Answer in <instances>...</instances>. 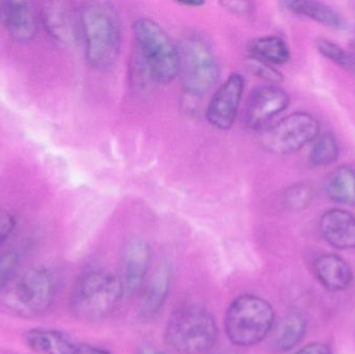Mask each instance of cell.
<instances>
[{
    "mask_svg": "<svg viewBox=\"0 0 355 354\" xmlns=\"http://www.w3.org/2000/svg\"><path fill=\"white\" fill-rule=\"evenodd\" d=\"M289 104V96L277 85L257 87L248 97L242 120L248 128L258 130L286 110Z\"/></svg>",
    "mask_w": 355,
    "mask_h": 354,
    "instance_id": "obj_9",
    "label": "cell"
},
{
    "mask_svg": "<svg viewBox=\"0 0 355 354\" xmlns=\"http://www.w3.org/2000/svg\"><path fill=\"white\" fill-rule=\"evenodd\" d=\"M179 73L186 93L200 97L218 80L219 67L210 46L202 37L190 35L178 46Z\"/></svg>",
    "mask_w": 355,
    "mask_h": 354,
    "instance_id": "obj_7",
    "label": "cell"
},
{
    "mask_svg": "<svg viewBox=\"0 0 355 354\" xmlns=\"http://www.w3.org/2000/svg\"><path fill=\"white\" fill-rule=\"evenodd\" d=\"M218 326L212 314L198 303L180 305L171 314L164 340L179 354L210 353L218 341Z\"/></svg>",
    "mask_w": 355,
    "mask_h": 354,
    "instance_id": "obj_2",
    "label": "cell"
},
{
    "mask_svg": "<svg viewBox=\"0 0 355 354\" xmlns=\"http://www.w3.org/2000/svg\"><path fill=\"white\" fill-rule=\"evenodd\" d=\"M308 330V321L298 314L286 316L279 326L273 338L272 346L279 353H288L302 343Z\"/></svg>",
    "mask_w": 355,
    "mask_h": 354,
    "instance_id": "obj_20",
    "label": "cell"
},
{
    "mask_svg": "<svg viewBox=\"0 0 355 354\" xmlns=\"http://www.w3.org/2000/svg\"><path fill=\"white\" fill-rule=\"evenodd\" d=\"M312 200V189L304 183H296L288 187L283 195L284 205L288 210L293 212L308 209Z\"/></svg>",
    "mask_w": 355,
    "mask_h": 354,
    "instance_id": "obj_24",
    "label": "cell"
},
{
    "mask_svg": "<svg viewBox=\"0 0 355 354\" xmlns=\"http://www.w3.org/2000/svg\"><path fill=\"white\" fill-rule=\"evenodd\" d=\"M314 272L322 287L331 292L349 288L354 272L349 263L337 254H323L314 261Z\"/></svg>",
    "mask_w": 355,
    "mask_h": 354,
    "instance_id": "obj_14",
    "label": "cell"
},
{
    "mask_svg": "<svg viewBox=\"0 0 355 354\" xmlns=\"http://www.w3.org/2000/svg\"><path fill=\"white\" fill-rule=\"evenodd\" d=\"M56 281L43 265L25 270L6 292L3 305L10 313L24 319L39 317L53 305Z\"/></svg>",
    "mask_w": 355,
    "mask_h": 354,
    "instance_id": "obj_5",
    "label": "cell"
},
{
    "mask_svg": "<svg viewBox=\"0 0 355 354\" xmlns=\"http://www.w3.org/2000/svg\"><path fill=\"white\" fill-rule=\"evenodd\" d=\"M321 236L331 247L340 251L355 249V215L348 210H327L319 220Z\"/></svg>",
    "mask_w": 355,
    "mask_h": 354,
    "instance_id": "obj_12",
    "label": "cell"
},
{
    "mask_svg": "<svg viewBox=\"0 0 355 354\" xmlns=\"http://www.w3.org/2000/svg\"><path fill=\"white\" fill-rule=\"evenodd\" d=\"M23 341L37 354H81V343L56 328H31L23 334Z\"/></svg>",
    "mask_w": 355,
    "mask_h": 354,
    "instance_id": "obj_13",
    "label": "cell"
},
{
    "mask_svg": "<svg viewBox=\"0 0 355 354\" xmlns=\"http://www.w3.org/2000/svg\"><path fill=\"white\" fill-rule=\"evenodd\" d=\"M81 354H112V353L104 347L81 343Z\"/></svg>",
    "mask_w": 355,
    "mask_h": 354,
    "instance_id": "obj_30",
    "label": "cell"
},
{
    "mask_svg": "<svg viewBox=\"0 0 355 354\" xmlns=\"http://www.w3.org/2000/svg\"><path fill=\"white\" fill-rule=\"evenodd\" d=\"M124 297L120 276L102 270H87L73 286L70 310L77 319L98 321L110 315Z\"/></svg>",
    "mask_w": 355,
    "mask_h": 354,
    "instance_id": "obj_3",
    "label": "cell"
},
{
    "mask_svg": "<svg viewBox=\"0 0 355 354\" xmlns=\"http://www.w3.org/2000/svg\"><path fill=\"white\" fill-rule=\"evenodd\" d=\"M16 220L14 216L4 210H0V247L14 231Z\"/></svg>",
    "mask_w": 355,
    "mask_h": 354,
    "instance_id": "obj_27",
    "label": "cell"
},
{
    "mask_svg": "<svg viewBox=\"0 0 355 354\" xmlns=\"http://www.w3.org/2000/svg\"><path fill=\"white\" fill-rule=\"evenodd\" d=\"M324 191L334 203L355 207V168L348 164L336 168L325 178Z\"/></svg>",
    "mask_w": 355,
    "mask_h": 354,
    "instance_id": "obj_18",
    "label": "cell"
},
{
    "mask_svg": "<svg viewBox=\"0 0 355 354\" xmlns=\"http://www.w3.org/2000/svg\"><path fill=\"white\" fill-rule=\"evenodd\" d=\"M152 262V249L147 241L133 238L127 242L122 253L121 282L125 297H131L141 290L149 274Z\"/></svg>",
    "mask_w": 355,
    "mask_h": 354,
    "instance_id": "obj_11",
    "label": "cell"
},
{
    "mask_svg": "<svg viewBox=\"0 0 355 354\" xmlns=\"http://www.w3.org/2000/svg\"><path fill=\"white\" fill-rule=\"evenodd\" d=\"M292 354H331V349L325 343L312 342L300 347L298 351Z\"/></svg>",
    "mask_w": 355,
    "mask_h": 354,
    "instance_id": "obj_28",
    "label": "cell"
},
{
    "mask_svg": "<svg viewBox=\"0 0 355 354\" xmlns=\"http://www.w3.org/2000/svg\"><path fill=\"white\" fill-rule=\"evenodd\" d=\"M248 52L250 58L266 62L270 66L287 64L291 57L289 46L282 37L277 35L252 39L248 45Z\"/></svg>",
    "mask_w": 355,
    "mask_h": 354,
    "instance_id": "obj_19",
    "label": "cell"
},
{
    "mask_svg": "<svg viewBox=\"0 0 355 354\" xmlns=\"http://www.w3.org/2000/svg\"><path fill=\"white\" fill-rule=\"evenodd\" d=\"M180 4L185 6H193V8H198V6H204V1H184L180 2Z\"/></svg>",
    "mask_w": 355,
    "mask_h": 354,
    "instance_id": "obj_32",
    "label": "cell"
},
{
    "mask_svg": "<svg viewBox=\"0 0 355 354\" xmlns=\"http://www.w3.org/2000/svg\"><path fill=\"white\" fill-rule=\"evenodd\" d=\"M135 43L156 82L168 85L179 73L177 46L155 21L141 18L133 23Z\"/></svg>",
    "mask_w": 355,
    "mask_h": 354,
    "instance_id": "obj_6",
    "label": "cell"
},
{
    "mask_svg": "<svg viewBox=\"0 0 355 354\" xmlns=\"http://www.w3.org/2000/svg\"><path fill=\"white\" fill-rule=\"evenodd\" d=\"M315 44H316L317 50L323 57L331 60L346 72L355 76V53L354 52L345 49L335 42L325 37L317 39Z\"/></svg>",
    "mask_w": 355,
    "mask_h": 354,
    "instance_id": "obj_23",
    "label": "cell"
},
{
    "mask_svg": "<svg viewBox=\"0 0 355 354\" xmlns=\"http://www.w3.org/2000/svg\"><path fill=\"white\" fill-rule=\"evenodd\" d=\"M275 324L273 306L259 295L245 293L236 297L227 307L225 336L235 346H254L268 337Z\"/></svg>",
    "mask_w": 355,
    "mask_h": 354,
    "instance_id": "obj_4",
    "label": "cell"
},
{
    "mask_svg": "<svg viewBox=\"0 0 355 354\" xmlns=\"http://www.w3.org/2000/svg\"><path fill=\"white\" fill-rule=\"evenodd\" d=\"M44 23L48 33L62 44L75 39V24L66 6L62 3H48L44 10Z\"/></svg>",
    "mask_w": 355,
    "mask_h": 354,
    "instance_id": "obj_21",
    "label": "cell"
},
{
    "mask_svg": "<svg viewBox=\"0 0 355 354\" xmlns=\"http://www.w3.org/2000/svg\"><path fill=\"white\" fill-rule=\"evenodd\" d=\"M20 264V254L15 249L4 251L0 255V292L14 280Z\"/></svg>",
    "mask_w": 355,
    "mask_h": 354,
    "instance_id": "obj_25",
    "label": "cell"
},
{
    "mask_svg": "<svg viewBox=\"0 0 355 354\" xmlns=\"http://www.w3.org/2000/svg\"><path fill=\"white\" fill-rule=\"evenodd\" d=\"M250 66H252V71L265 80L270 81L272 83L283 80L281 73L275 70L270 64H266V62L250 58Z\"/></svg>",
    "mask_w": 355,
    "mask_h": 354,
    "instance_id": "obj_26",
    "label": "cell"
},
{
    "mask_svg": "<svg viewBox=\"0 0 355 354\" xmlns=\"http://www.w3.org/2000/svg\"><path fill=\"white\" fill-rule=\"evenodd\" d=\"M172 283V266L164 263L156 270L144 293L139 309L144 319H154L159 315L170 297Z\"/></svg>",
    "mask_w": 355,
    "mask_h": 354,
    "instance_id": "obj_15",
    "label": "cell"
},
{
    "mask_svg": "<svg viewBox=\"0 0 355 354\" xmlns=\"http://www.w3.org/2000/svg\"><path fill=\"white\" fill-rule=\"evenodd\" d=\"M6 28L17 42H28L37 33V19L28 2L10 1L4 4Z\"/></svg>",
    "mask_w": 355,
    "mask_h": 354,
    "instance_id": "obj_16",
    "label": "cell"
},
{
    "mask_svg": "<svg viewBox=\"0 0 355 354\" xmlns=\"http://www.w3.org/2000/svg\"><path fill=\"white\" fill-rule=\"evenodd\" d=\"M221 6H225L230 12L238 15L250 14V12H252V8H254L252 2L237 1V0L236 1L221 2Z\"/></svg>",
    "mask_w": 355,
    "mask_h": 354,
    "instance_id": "obj_29",
    "label": "cell"
},
{
    "mask_svg": "<svg viewBox=\"0 0 355 354\" xmlns=\"http://www.w3.org/2000/svg\"><path fill=\"white\" fill-rule=\"evenodd\" d=\"M80 23L89 66L101 71L112 68L120 55L122 43L116 8L105 1L87 3L81 10Z\"/></svg>",
    "mask_w": 355,
    "mask_h": 354,
    "instance_id": "obj_1",
    "label": "cell"
},
{
    "mask_svg": "<svg viewBox=\"0 0 355 354\" xmlns=\"http://www.w3.org/2000/svg\"><path fill=\"white\" fill-rule=\"evenodd\" d=\"M244 89V78L239 73L232 74L215 91L207 107L209 124L219 130L233 126Z\"/></svg>",
    "mask_w": 355,
    "mask_h": 354,
    "instance_id": "obj_10",
    "label": "cell"
},
{
    "mask_svg": "<svg viewBox=\"0 0 355 354\" xmlns=\"http://www.w3.org/2000/svg\"><path fill=\"white\" fill-rule=\"evenodd\" d=\"M320 133L321 125L316 116L306 112H296L267 129L261 143L269 153L290 155L314 143Z\"/></svg>",
    "mask_w": 355,
    "mask_h": 354,
    "instance_id": "obj_8",
    "label": "cell"
},
{
    "mask_svg": "<svg viewBox=\"0 0 355 354\" xmlns=\"http://www.w3.org/2000/svg\"><path fill=\"white\" fill-rule=\"evenodd\" d=\"M289 12L310 19L327 28L342 30L347 27L344 17L324 2L316 0H291L284 2Z\"/></svg>",
    "mask_w": 355,
    "mask_h": 354,
    "instance_id": "obj_17",
    "label": "cell"
},
{
    "mask_svg": "<svg viewBox=\"0 0 355 354\" xmlns=\"http://www.w3.org/2000/svg\"><path fill=\"white\" fill-rule=\"evenodd\" d=\"M137 354H168L164 351H158L155 348H150V347H143V348L139 349Z\"/></svg>",
    "mask_w": 355,
    "mask_h": 354,
    "instance_id": "obj_31",
    "label": "cell"
},
{
    "mask_svg": "<svg viewBox=\"0 0 355 354\" xmlns=\"http://www.w3.org/2000/svg\"><path fill=\"white\" fill-rule=\"evenodd\" d=\"M340 155L337 137L329 131L320 133L315 139L309 155V161L315 168H325L337 161Z\"/></svg>",
    "mask_w": 355,
    "mask_h": 354,
    "instance_id": "obj_22",
    "label": "cell"
}]
</instances>
